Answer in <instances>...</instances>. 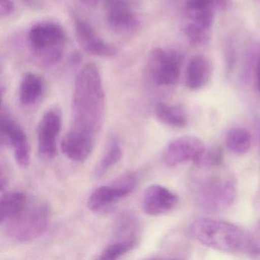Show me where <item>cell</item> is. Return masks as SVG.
I'll return each instance as SVG.
<instances>
[{
  "instance_id": "1",
  "label": "cell",
  "mask_w": 260,
  "mask_h": 260,
  "mask_svg": "<svg viewBox=\"0 0 260 260\" xmlns=\"http://www.w3.org/2000/svg\"><path fill=\"white\" fill-rule=\"evenodd\" d=\"M106 111V95L100 69L85 64L77 74L72 100V124L67 133L95 144Z\"/></svg>"
},
{
  "instance_id": "2",
  "label": "cell",
  "mask_w": 260,
  "mask_h": 260,
  "mask_svg": "<svg viewBox=\"0 0 260 260\" xmlns=\"http://www.w3.org/2000/svg\"><path fill=\"white\" fill-rule=\"evenodd\" d=\"M220 167L202 169L205 174L199 176L192 186L196 203L199 208L210 212L228 209L237 198L235 178L228 171L219 170Z\"/></svg>"
},
{
  "instance_id": "3",
  "label": "cell",
  "mask_w": 260,
  "mask_h": 260,
  "mask_svg": "<svg viewBox=\"0 0 260 260\" xmlns=\"http://www.w3.org/2000/svg\"><path fill=\"white\" fill-rule=\"evenodd\" d=\"M190 231L207 247L228 253H249V234L237 225L217 219L200 218L191 223Z\"/></svg>"
},
{
  "instance_id": "4",
  "label": "cell",
  "mask_w": 260,
  "mask_h": 260,
  "mask_svg": "<svg viewBox=\"0 0 260 260\" xmlns=\"http://www.w3.org/2000/svg\"><path fill=\"white\" fill-rule=\"evenodd\" d=\"M50 210L44 201L29 197L23 208L2 224L7 237L17 243H28L42 237L49 224Z\"/></svg>"
},
{
  "instance_id": "5",
  "label": "cell",
  "mask_w": 260,
  "mask_h": 260,
  "mask_svg": "<svg viewBox=\"0 0 260 260\" xmlns=\"http://www.w3.org/2000/svg\"><path fill=\"white\" fill-rule=\"evenodd\" d=\"M66 40L64 30L55 22H41L31 27L28 34L33 52L47 65H55L60 61Z\"/></svg>"
},
{
  "instance_id": "6",
  "label": "cell",
  "mask_w": 260,
  "mask_h": 260,
  "mask_svg": "<svg viewBox=\"0 0 260 260\" xmlns=\"http://www.w3.org/2000/svg\"><path fill=\"white\" fill-rule=\"evenodd\" d=\"M137 185L138 177L136 174L127 172L111 183L95 188L88 199V208L92 212H106L120 200L128 196L136 188Z\"/></svg>"
},
{
  "instance_id": "7",
  "label": "cell",
  "mask_w": 260,
  "mask_h": 260,
  "mask_svg": "<svg viewBox=\"0 0 260 260\" xmlns=\"http://www.w3.org/2000/svg\"><path fill=\"white\" fill-rule=\"evenodd\" d=\"M182 56L173 50L156 48L149 58V71L158 86L176 84L180 77Z\"/></svg>"
},
{
  "instance_id": "8",
  "label": "cell",
  "mask_w": 260,
  "mask_h": 260,
  "mask_svg": "<svg viewBox=\"0 0 260 260\" xmlns=\"http://www.w3.org/2000/svg\"><path fill=\"white\" fill-rule=\"evenodd\" d=\"M0 132L1 143L12 147L16 164L21 168H27L30 162V150L26 134L4 109L1 112Z\"/></svg>"
},
{
  "instance_id": "9",
  "label": "cell",
  "mask_w": 260,
  "mask_h": 260,
  "mask_svg": "<svg viewBox=\"0 0 260 260\" xmlns=\"http://www.w3.org/2000/svg\"><path fill=\"white\" fill-rule=\"evenodd\" d=\"M61 126V113L57 108L48 109L42 115L37 131L38 150L41 157L51 159L57 154Z\"/></svg>"
},
{
  "instance_id": "10",
  "label": "cell",
  "mask_w": 260,
  "mask_h": 260,
  "mask_svg": "<svg viewBox=\"0 0 260 260\" xmlns=\"http://www.w3.org/2000/svg\"><path fill=\"white\" fill-rule=\"evenodd\" d=\"M203 141L187 135L170 141L164 149L162 162L167 167H176L188 162H196L205 149Z\"/></svg>"
},
{
  "instance_id": "11",
  "label": "cell",
  "mask_w": 260,
  "mask_h": 260,
  "mask_svg": "<svg viewBox=\"0 0 260 260\" xmlns=\"http://www.w3.org/2000/svg\"><path fill=\"white\" fill-rule=\"evenodd\" d=\"M106 16L111 29L118 34L136 31L139 22L127 0H106Z\"/></svg>"
},
{
  "instance_id": "12",
  "label": "cell",
  "mask_w": 260,
  "mask_h": 260,
  "mask_svg": "<svg viewBox=\"0 0 260 260\" xmlns=\"http://www.w3.org/2000/svg\"><path fill=\"white\" fill-rule=\"evenodd\" d=\"M178 202V196L167 187L159 184H153L144 190L141 205L146 214L156 217L173 211Z\"/></svg>"
},
{
  "instance_id": "13",
  "label": "cell",
  "mask_w": 260,
  "mask_h": 260,
  "mask_svg": "<svg viewBox=\"0 0 260 260\" xmlns=\"http://www.w3.org/2000/svg\"><path fill=\"white\" fill-rule=\"evenodd\" d=\"M74 27L80 47L88 54L100 57H112L118 54V50L103 41L86 21L76 18Z\"/></svg>"
},
{
  "instance_id": "14",
  "label": "cell",
  "mask_w": 260,
  "mask_h": 260,
  "mask_svg": "<svg viewBox=\"0 0 260 260\" xmlns=\"http://www.w3.org/2000/svg\"><path fill=\"white\" fill-rule=\"evenodd\" d=\"M111 243H121L133 249L139 241L140 222L132 211L120 213L113 223Z\"/></svg>"
},
{
  "instance_id": "15",
  "label": "cell",
  "mask_w": 260,
  "mask_h": 260,
  "mask_svg": "<svg viewBox=\"0 0 260 260\" xmlns=\"http://www.w3.org/2000/svg\"><path fill=\"white\" fill-rule=\"evenodd\" d=\"M211 74L212 64L210 59L202 54L194 56L187 68V86L192 90L202 89L209 81Z\"/></svg>"
},
{
  "instance_id": "16",
  "label": "cell",
  "mask_w": 260,
  "mask_h": 260,
  "mask_svg": "<svg viewBox=\"0 0 260 260\" xmlns=\"http://www.w3.org/2000/svg\"><path fill=\"white\" fill-rule=\"evenodd\" d=\"M29 196L23 191H5L0 199V223L4 224L13 218L28 202Z\"/></svg>"
},
{
  "instance_id": "17",
  "label": "cell",
  "mask_w": 260,
  "mask_h": 260,
  "mask_svg": "<svg viewBox=\"0 0 260 260\" xmlns=\"http://www.w3.org/2000/svg\"><path fill=\"white\" fill-rule=\"evenodd\" d=\"M44 92V83L37 74L28 73L22 79L19 88V100L23 106L36 104Z\"/></svg>"
},
{
  "instance_id": "18",
  "label": "cell",
  "mask_w": 260,
  "mask_h": 260,
  "mask_svg": "<svg viewBox=\"0 0 260 260\" xmlns=\"http://www.w3.org/2000/svg\"><path fill=\"white\" fill-rule=\"evenodd\" d=\"M122 156V149L119 138L115 135H112L109 138L107 147L102 159L94 172V176L96 179L103 177L109 170L116 165Z\"/></svg>"
},
{
  "instance_id": "19",
  "label": "cell",
  "mask_w": 260,
  "mask_h": 260,
  "mask_svg": "<svg viewBox=\"0 0 260 260\" xmlns=\"http://www.w3.org/2000/svg\"><path fill=\"white\" fill-rule=\"evenodd\" d=\"M155 112L158 120L169 127L181 128L185 127L188 122L185 111L179 106L159 103L156 105Z\"/></svg>"
},
{
  "instance_id": "20",
  "label": "cell",
  "mask_w": 260,
  "mask_h": 260,
  "mask_svg": "<svg viewBox=\"0 0 260 260\" xmlns=\"http://www.w3.org/2000/svg\"><path fill=\"white\" fill-rule=\"evenodd\" d=\"M225 142L232 153L243 155L250 150L252 136L250 132L243 127H234L226 133Z\"/></svg>"
},
{
  "instance_id": "21",
  "label": "cell",
  "mask_w": 260,
  "mask_h": 260,
  "mask_svg": "<svg viewBox=\"0 0 260 260\" xmlns=\"http://www.w3.org/2000/svg\"><path fill=\"white\" fill-rule=\"evenodd\" d=\"M231 0H185V13L188 12L203 11V10H211V11H224L231 8Z\"/></svg>"
},
{
  "instance_id": "22",
  "label": "cell",
  "mask_w": 260,
  "mask_h": 260,
  "mask_svg": "<svg viewBox=\"0 0 260 260\" xmlns=\"http://www.w3.org/2000/svg\"><path fill=\"white\" fill-rule=\"evenodd\" d=\"M223 152L219 146L205 147L194 165L197 168L206 169L220 167L223 164Z\"/></svg>"
},
{
  "instance_id": "23",
  "label": "cell",
  "mask_w": 260,
  "mask_h": 260,
  "mask_svg": "<svg viewBox=\"0 0 260 260\" xmlns=\"http://www.w3.org/2000/svg\"><path fill=\"white\" fill-rule=\"evenodd\" d=\"M210 31L194 22H191L185 25L184 32L188 42L193 46L199 47L206 45L209 42Z\"/></svg>"
},
{
  "instance_id": "24",
  "label": "cell",
  "mask_w": 260,
  "mask_h": 260,
  "mask_svg": "<svg viewBox=\"0 0 260 260\" xmlns=\"http://www.w3.org/2000/svg\"><path fill=\"white\" fill-rule=\"evenodd\" d=\"M249 253L260 255V221L249 234Z\"/></svg>"
},
{
  "instance_id": "25",
  "label": "cell",
  "mask_w": 260,
  "mask_h": 260,
  "mask_svg": "<svg viewBox=\"0 0 260 260\" xmlns=\"http://www.w3.org/2000/svg\"><path fill=\"white\" fill-rule=\"evenodd\" d=\"M15 6L12 0H0V15L2 17H8L14 12Z\"/></svg>"
},
{
  "instance_id": "26",
  "label": "cell",
  "mask_w": 260,
  "mask_h": 260,
  "mask_svg": "<svg viewBox=\"0 0 260 260\" xmlns=\"http://www.w3.org/2000/svg\"><path fill=\"white\" fill-rule=\"evenodd\" d=\"M255 85L257 90L260 93V58L257 62L256 68H255Z\"/></svg>"
},
{
  "instance_id": "27",
  "label": "cell",
  "mask_w": 260,
  "mask_h": 260,
  "mask_svg": "<svg viewBox=\"0 0 260 260\" xmlns=\"http://www.w3.org/2000/svg\"><path fill=\"white\" fill-rule=\"evenodd\" d=\"M22 1L30 7H34L36 5V0H22Z\"/></svg>"
},
{
  "instance_id": "28",
  "label": "cell",
  "mask_w": 260,
  "mask_h": 260,
  "mask_svg": "<svg viewBox=\"0 0 260 260\" xmlns=\"http://www.w3.org/2000/svg\"><path fill=\"white\" fill-rule=\"evenodd\" d=\"M80 2L84 3L86 4H89V5H94L92 0H80Z\"/></svg>"
},
{
  "instance_id": "29",
  "label": "cell",
  "mask_w": 260,
  "mask_h": 260,
  "mask_svg": "<svg viewBox=\"0 0 260 260\" xmlns=\"http://www.w3.org/2000/svg\"><path fill=\"white\" fill-rule=\"evenodd\" d=\"M92 1H93L94 4H96L97 1H99V0H92Z\"/></svg>"
}]
</instances>
